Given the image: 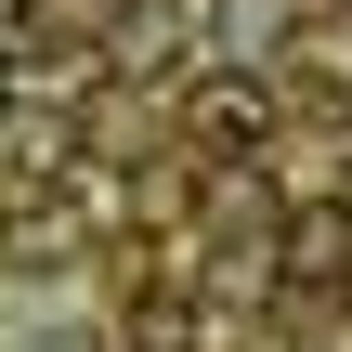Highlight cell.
<instances>
[{
	"label": "cell",
	"mask_w": 352,
	"mask_h": 352,
	"mask_svg": "<svg viewBox=\"0 0 352 352\" xmlns=\"http://www.w3.org/2000/svg\"><path fill=\"white\" fill-rule=\"evenodd\" d=\"M183 144H196L209 170H248V157L274 144V91H261V78H196V91H183Z\"/></svg>",
	"instance_id": "obj_1"
},
{
	"label": "cell",
	"mask_w": 352,
	"mask_h": 352,
	"mask_svg": "<svg viewBox=\"0 0 352 352\" xmlns=\"http://www.w3.org/2000/svg\"><path fill=\"white\" fill-rule=\"evenodd\" d=\"M0 261H13V274H65V261H78V209H65V196H13Z\"/></svg>",
	"instance_id": "obj_2"
},
{
	"label": "cell",
	"mask_w": 352,
	"mask_h": 352,
	"mask_svg": "<svg viewBox=\"0 0 352 352\" xmlns=\"http://www.w3.org/2000/svg\"><path fill=\"white\" fill-rule=\"evenodd\" d=\"M287 274H300V287L352 274V209H287Z\"/></svg>",
	"instance_id": "obj_3"
},
{
	"label": "cell",
	"mask_w": 352,
	"mask_h": 352,
	"mask_svg": "<svg viewBox=\"0 0 352 352\" xmlns=\"http://www.w3.org/2000/svg\"><path fill=\"white\" fill-rule=\"evenodd\" d=\"M183 65V26L170 13H118V78H170Z\"/></svg>",
	"instance_id": "obj_4"
},
{
	"label": "cell",
	"mask_w": 352,
	"mask_h": 352,
	"mask_svg": "<svg viewBox=\"0 0 352 352\" xmlns=\"http://www.w3.org/2000/svg\"><path fill=\"white\" fill-rule=\"evenodd\" d=\"M300 0H222L209 26H222V52H274V26H287Z\"/></svg>",
	"instance_id": "obj_5"
},
{
	"label": "cell",
	"mask_w": 352,
	"mask_h": 352,
	"mask_svg": "<svg viewBox=\"0 0 352 352\" xmlns=\"http://www.w3.org/2000/svg\"><path fill=\"white\" fill-rule=\"evenodd\" d=\"M314 104H327V118H352V52H314Z\"/></svg>",
	"instance_id": "obj_6"
},
{
	"label": "cell",
	"mask_w": 352,
	"mask_h": 352,
	"mask_svg": "<svg viewBox=\"0 0 352 352\" xmlns=\"http://www.w3.org/2000/svg\"><path fill=\"white\" fill-rule=\"evenodd\" d=\"M0 118H13V65H0Z\"/></svg>",
	"instance_id": "obj_7"
}]
</instances>
